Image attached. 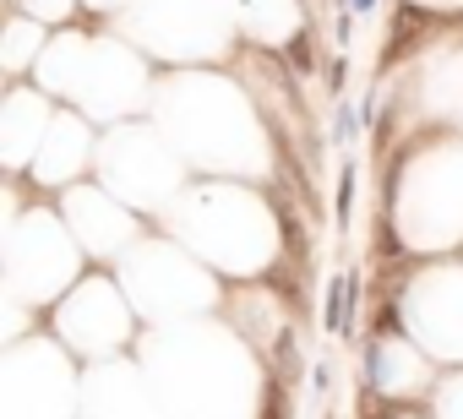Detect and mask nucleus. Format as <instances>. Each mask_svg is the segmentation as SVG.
<instances>
[{
  "instance_id": "obj_1",
  "label": "nucleus",
  "mask_w": 463,
  "mask_h": 419,
  "mask_svg": "<svg viewBox=\"0 0 463 419\" xmlns=\"http://www.w3.org/2000/svg\"><path fill=\"white\" fill-rule=\"evenodd\" d=\"M355 305V284L349 278H333V295H327V327L344 332V311Z\"/></svg>"
},
{
  "instance_id": "obj_2",
  "label": "nucleus",
  "mask_w": 463,
  "mask_h": 419,
  "mask_svg": "<svg viewBox=\"0 0 463 419\" xmlns=\"http://www.w3.org/2000/svg\"><path fill=\"white\" fill-rule=\"evenodd\" d=\"M355 125H360V120H355V115H349V109H339V142H344V136H349V131H355Z\"/></svg>"
},
{
  "instance_id": "obj_3",
  "label": "nucleus",
  "mask_w": 463,
  "mask_h": 419,
  "mask_svg": "<svg viewBox=\"0 0 463 419\" xmlns=\"http://www.w3.org/2000/svg\"><path fill=\"white\" fill-rule=\"evenodd\" d=\"M349 6H355V12H371V6H376V0H344V12H349Z\"/></svg>"
}]
</instances>
